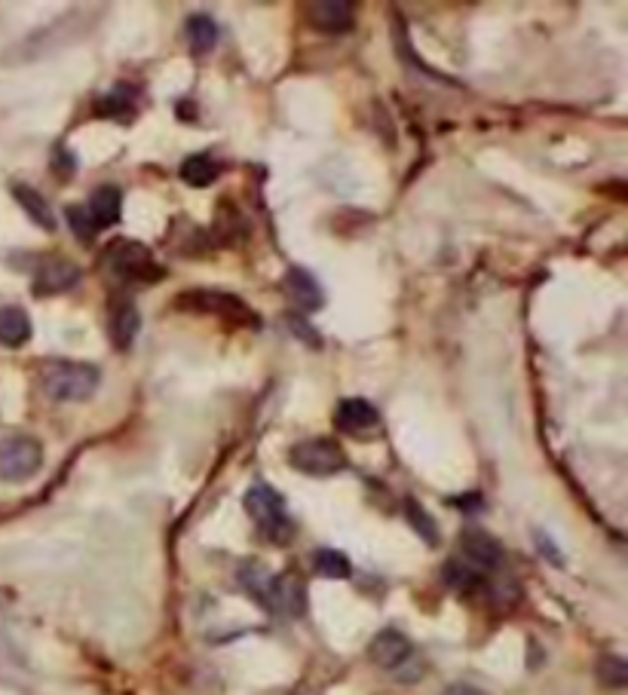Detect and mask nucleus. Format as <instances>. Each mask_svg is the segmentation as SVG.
I'll return each instance as SVG.
<instances>
[{"mask_svg": "<svg viewBox=\"0 0 628 695\" xmlns=\"http://www.w3.org/2000/svg\"><path fill=\"white\" fill-rule=\"evenodd\" d=\"M40 389L50 395L53 402H86L95 395L102 383V371L89 362H71V359H50L37 371Z\"/></svg>", "mask_w": 628, "mask_h": 695, "instance_id": "f257e3e1", "label": "nucleus"}, {"mask_svg": "<svg viewBox=\"0 0 628 695\" xmlns=\"http://www.w3.org/2000/svg\"><path fill=\"white\" fill-rule=\"evenodd\" d=\"M246 512L249 518L261 527V533L273 542H288L295 533V524L292 518H288L285 512V500H282V493L264 481L252 484L249 493H246Z\"/></svg>", "mask_w": 628, "mask_h": 695, "instance_id": "f03ea898", "label": "nucleus"}, {"mask_svg": "<svg viewBox=\"0 0 628 695\" xmlns=\"http://www.w3.org/2000/svg\"><path fill=\"white\" fill-rule=\"evenodd\" d=\"M288 463L313 478H328L347 469V454L334 438H304L288 451Z\"/></svg>", "mask_w": 628, "mask_h": 695, "instance_id": "7ed1b4c3", "label": "nucleus"}, {"mask_svg": "<svg viewBox=\"0 0 628 695\" xmlns=\"http://www.w3.org/2000/svg\"><path fill=\"white\" fill-rule=\"evenodd\" d=\"M105 261L111 267V273H117L120 279L126 282H157L166 276V270L154 261L151 248L141 245V242H132V239H123V242H114L108 252H105Z\"/></svg>", "mask_w": 628, "mask_h": 695, "instance_id": "20e7f679", "label": "nucleus"}, {"mask_svg": "<svg viewBox=\"0 0 628 695\" xmlns=\"http://www.w3.org/2000/svg\"><path fill=\"white\" fill-rule=\"evenodd\" d=\"M178 307H184L190 313H215V316H224L227 322L249 325V328L261 325V319L255 316V310L246 301H239L236 294H227V291H209V288L184 291L178 297Z\"/></svg>", "mask_w": 628, "mask_h": 695, "instance_id": "39448f33", "label": "nucleus"}, {"mask_svg": "<svg viewBox=\"0 0 628 695\" xmlns=\"http://www.w3.org/2000/svg\"><path fill=\"white\" fill-rule=\"evenodd\" d=\"M43 466V448L31 435H10L0 441V478L25 481Z\"/></svg>", "mask_w": 628, "mask_h": 695, "instance_id": "423d86ee", "label": "nucleus"}, {"mask_svg": "<svg viewBox=\"0 0 628 695\" xmlns=\"http://www.w3.org/2000/svg\"><path fill=\"white\" fill-rule=\"evenodd\" d=\"M460 549H463V558L481 573H494V570H500L506 564V552H503L500 539L491 536L488 530H481V527L463 530Z\"/></svg>", "mask_w": 628, "mask_h": 695, "instance_id": "0eeeda50", "label": "nucleus"}, {"mask_svg": "<svg viewBox=\"0 0 628 695\" xmlns=\"http://www.w3.org/2000/svg\"><path fill=\"white\" fill-rule=\"evenodd\" d=\"M80 282V267L68 258H46L40 261L37 273H34V294L37 297H53L62 291H71Z\"/></svg>", "mask_w": 628, "mask_h": 695, "instance_id": "6e6552de", "label": "nucleus"}, {"mask_svg": "<svg viewBox=\"0 0 628 695\" xmlns=\"http://www.w3.org/2000/svg\"><path fill=\"white\" fill-rule=\"evenodd\" d=\"M368 656L377 668L383 671H399L411 656H414V643L396 631V628H383L374 640H371V647H368Z\"/></svg>", "mask_w": 628, "mask_h": 695, "instance_id": "1a4fd4ad", "label": "nucleus"}, {"mask_svg": "<svg viewBox=\"0 0 628 695\" xmlns=\"http://www.w3.org/2000/svg\"><path fill=\"white\" fill-rule=\"evenodd\" d=\"M264 607L279 613V616H304L307 598H304V585L298 576H273L270 588H267V598Z\"/></svg>", "mask_w": 628, "mask_h": 695, "instance_id": "9d476101", "label": "nucleus"}, {"mask_svg": "<svg viewBox=\"0 0 628 695\" xmlns=\"http://www.w3.org/2000/svg\"><path fill=\"white\" fill-rule=\"evenodd\" d=\"M353 13L356 10H353V4H347V0H319V4L307 7V22L322 34H344L356 22Z\"/></svg>", "mask_w": 628, "mask_h": 695, "instance_id": "9b49d317", "label": "nucleus"}, {"mask_svg": "<svg viewBox=\"0 0 628 695\" xmlns=\"http://www.w3.org/2000/svg\"><path fill=\"white\" fill-rule=\"evenodd\" d=\"M282 288H285L288 297H292V304H295L301 313H316V310L325 307V291H322V285L316 282L313 273H307V270H301V267H292V270L285 273Z\"/></svg>", "mask_w": 628, "mask_h": 695, "instance_id": "f8f14e48", "label": "nucleus"}, {"mask_svg": "<svg viewBox=\"0 0 628 695\" xmlns=\"http://www.w3.org/2000/svg\"><path fill=\"white\" fill-rule=\"evenodd\" d=\"M377 423H380V414L368 399H344L341 405L334 408V426L341 432H347V435L368 432Z\"/></svg>", "mask_w": 628, "mask_h": 695, "instance_id": "ddd939ff", "label": "nucleus"}, {"mask_svg": "<svg viewBox=\"0 0 628 695\" xmlns=\"http://www.w3.org/2000/svg\"><path fill=\"white\" fill-rule=\"evenodd\" d=\"M86 212H89V218L95 221V227H99V230L114 227L120 221V212H123V193H120V187L102 184L99 190L89 196Z\"/></svg>", "mask_w": 628, "mask_h": 695, "instance_id": "4468645a", "label": "nucleus"}, {"mask_svg": "<svg viewBox=\"0 0 628 695\" xmlns=\"http://www.w3.org/2000/svg\"><path fill=\"white\" fill-rule=\"evenodd\" d=\"M138 331H141V313H138V307L132 301L117 304L114 313H111V343L117 346L120 353H126L129 346L135 343Z\"/></svg>", "mask_w": 628, "mask_h": 695, "instance_id": "2eb2a0df", "label": "nucleus"}, {"mask_svg": "<svg viewBox=\"0 0 628 695\" xmlns=\"http://www.w3.org/2000/svg\"><path fill=\"white\" fill-rule=\"evenodd\" d=\"M31 340V319L22 307H4L0 310V343L16 350Z\"/></svg>", "mask_w": 628, "mask_h": 695, "instance_id": "dca6fc26", "label": "nucleus"}, {"mask_svg": "<svg viewBox=\"0 0 628 695\" xmlns=\"http://www.w3.org/2000/svg\"><path fill=\"white\" fill-rule=\"evenodd\" d=\"M13 196L34 224H40L43 230H56V215L50 212V203L43 200L40 190H34L28 184H13Z\"/></svg>", "mask_w": 628, "mask_h": 695, "instance_id": "f3484780", "label": "nucleus"}, {"mask_svg": "<svg viewBox=\"0 0 628 695\" xmlns=\"http://www.w3.org/2000/svg\"><path fill=\"white\" fill-rule=\"evenodd\" d=\"M187 40H190V49H193L197 56L212 53L215 43H218V25L212 22V16L193 13V16L187 19Z\"/></svg>", "mask_w": 628, "mask_h": 695, "instance_id": "a211bd4d", "label": "nucleus"}, {"mask_svg": "<svg viewBox=\"0 0 628 695\" xmlns=\"http://www.w3.org/2000/svg\"><path fill=\"white\" fill-rule=\"evenodd\" d=\"M445 582L457 594H475V591L485 588V573L475 570L472 564H463V561H448L445 564Z\"/></svg>", "mask_w": 628, "mask_h": 695, "instance_id": "6ab92c4d", "label": "nucleus"}, {"mask_svg": "<svg viewBox=\"0 0 628 695\" xmlns=\"http://www.w3.org/2000/svg\"><path fill=\"white\" fill-rule=\"evenodd\" d=\"M218 178V163L206 154H190L181 163V181L190 187H209Z\"/></svg>", "mask_w": 628, "mask_h": 695, "instance_id": "aec40b11", "label": "nucleus"}, {"mask_svg": "<svg viewBox=\"0 0 628 695\" xmlns=\"http://www.w3.org/2000/svg\"><path fill=\"white\" fill-rule=\"evenodd\" d=\"M313 570L325 579H350L353 573V564L344 552H337V549H319L313 555Z\"/></svg>", "mask_w": 628, "mask_h": 695, "instance_id": "412c9836", "label": "nucleus"}, {"mask_svg": "<svg viewBox=\"0 0 628 695\" xmlns=\"http://www.w3.org/2000/svg\"><path fill=\"white\" fill-rule=\"evenodd\" d=\"M135 108V89L120 83L114 86L108 95L99 98V105H95V111H99V117H120V114H129Z\"/></svg>", "mask_w": 628, "mask_h": 695, "instance_id": "4be33fe9", "label": "nucleus"}, {"mask_svg": "<svg viewBox=\"0 0 628 695\" xmlns=\"http://www.w3.org/2000/svg\"><path fill=\"white\" fill-rule=\"evenodd\" d=\"M405 518H408V524L417 530V536L423 539V542H429V545H439V527H436V521H432V515L414 500V496H408L405 500Z\"/></svg>", "mask_w": 628, "mask_h": 695, "instance_id": "5701e85b", "label": "nucleus"}, {"mask_svg": "<svg viewBox=\"0 0 628 695\" xmlns=\"http://www.w3.org/2000/svg\"><path fill=\"white\" fill-rule=\"evenodd\" d=\"M270 573H267V567H261V564H246L243 570H239V582H243V588L252 594V598L258 601V604H264V598H267V588H270Z\"/></svg>", "mask_w": 628, "mask_h": 695, "instance_id": "b1692460", "label": "nucleus"}, {"mask_svg": "<svg viewBox=\"0 0 628 695\" xmlns=\"http://www.w3.org/2000/svg\"><path fill=\"white\" fill-rule=\"evenodd\" d=\"M598 677L610 689H625V683H628V662L622 656H604L598 662Z\"/></svg>", "mask_w": 628, "mask_h": 695, "instance_id": "393cba45", "label": "nucleus"}, {"mask_svg": "<svg viewBox=\"0 0 628 695\" xmlns=\"http://www.w3.org/2000/svg\"><path fill=\"white\" fill-rule=\"evenodd\" d=\"M65 218H68L74 236H77L83 245H89V242L95 239V233H99V227H95V221L89 218L86 206H68V209H65Z\"/></svg>", "mask_w": 628, "mask_h": 695, "instance_id": "a878e982", "label": "nucleus"}, {"mask_svg": "<svg viewBox=\"0 0 628 695\" xmlns=\"http://www.w3.org/2000/svg\"><path fill=\"white\" fill-rule=\"evenodd\" d=\"M285 322H288V328H292V331H295L304 343H310V346H322L319 331H316L313 325H307V322H304V316H288Z\"/></svg>", "mask_w": 628, "mask_h": 695, "instance_id": "bb28decb", "label": "nucleus"}, {"mask_svg": "<svg viewBox=\"0 0 628 695\" xmlns=\"http://www.w3.org/2000/svg\"><path fill=\"white\" fill-rule=\"evenodd\" d=\"M537 545H540V552L546 555V561H549V564L564 567V558H561V552H558V545H552V539H549L543 530H537Z\"/></svg>", "mask_w": 628, "mask_h": 695, "instance_id": "cd10ccee", "label": "nucleus"}, {"mask_svg": "<svg viewBox=\"0 0 628 695\" xmlns=\"http://www.w3.org/2000/svg\"><path fill=\"white\" fill-rule=\"evenodd\" d=\"M454 509H463V512H478L481 506H485V500H481V493H463V496H454V500H448Z\"/></svg>", "mask_w": 628, "mask_h": 695, "instance_id": "c85d7f7f", "label": "nucleus"}, {"mask_svg": "<svg viewBox=\"0 0 628 695\" xmlns=\"http://www.w3.org/2000/svg\"><path fill=\"white\" fill-rule=\"evenodd\" d=\"M442 695H488L485 689H478L472 683H451Z\"/></svg>", "mask_w": 628, "mask_h": 695, "instance_id": "c756f323", "label": "nucleus"}]
</instances>
